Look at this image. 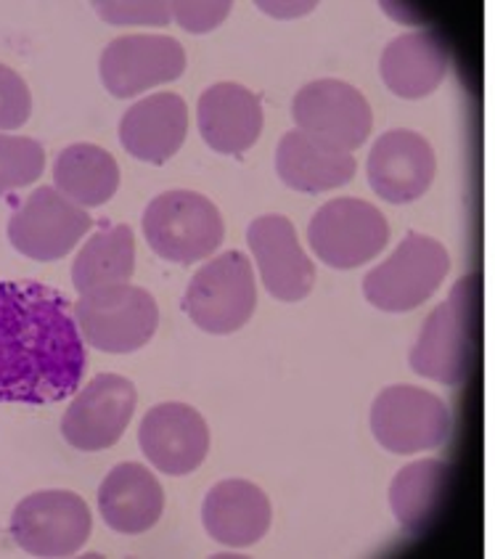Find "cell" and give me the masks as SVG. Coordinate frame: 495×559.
Masks as SVG:
<instances>
[{
  "mask_svg": "<svg viewBox=\"0 0 495 559\" xmlns=\"http://www.w3.org/2000/svg\"><path fill=\"white\" fill-rule=\"evenodd\" d=\"M276 173L289 189L302 194H324L348 186L355 176V157L318 144L300 130H292L276 148Z\"/></svg>",
  "mask_w": 495,
  "mask_h": 559,
  "instance_id": "7402d4cb",
  "label": "cell"
},
{
  "mask_svg": "<svg viewBox=\"0 0 495 559\" xmlns=\"http://www.w3.org/2000/svg\"><path fill=\"white\" fill-rule=\"evenodd\" d=\"M200 133L213 152L241 154L263 133V104L239 83H215L202 93L196 107Z\"/></svg>",
  "mask_w": 495,
  "mask_h": 559,
  "instance_id": "d6986e66",
  "label": "cell"
},
{
  "mask_svg": "<svg viewBox=\"0 0 495 559\" xmlns=\"http://www.w3.org/2000/svg\"><path fill=\"white\" fill-rule=\"evenodd\" d=\"M274 509L265 490L250 480H222L209 488L202 504V523L213 542L246 549L270 531Z\"/></svg>",
  "mask_w": 495,
  "mask_h": 559,
  "instance_id": "e0dca14e",
  "label": "cell"
},
{
  "mask_svg": "<svg viewBox=\"0 0 495 559\" xmlns=\"http://www.w3.org/2000/svg\"><path fill=\"white\" fill-rule=\"evenodd\" d=\"M257 284L244 252H222L204 263L183 295V310L202 332L233 334L255 316Z\"/></svg>",
  "mask_w": 495,
  "mask_h": 559,
  "instance_id": "5b68a950",
  "label": "cell"
},
{
  "mask_svg": "<svg viewBox=\"0 0 495 559\" xmlns=\"http://www.w3.org/2000/svg\"><path fill=\"white\" fill-rule=\"evenodd\" d=\"M480 284L478 278H461L450 289L448 300L430 313L413 345L408 364L419 377L456 388L469 374L478 343Z\"/></svg>",
  "mask_w": 495,
  "mask_h": 559,
  "instance_id": "7a4b0ae2",
  "label": "cell"
},
{
  "mask_svg": "<svg viewBox=\"0 0 495 559\" xmlns=\"http://www.w3.org/2000/svg\"><path fill=\"white\" fill-rule=\"evenodd\" d=\"M80 337L104 353H135L159 326L157 300L133 284L93 289L80 295L72 308Z\"/></svg>",
  "mask_w": 495,
  "mask_h": 559,
  "instance_id": "277c9868",
  "label": "cell"
},
{
  "mask_svg": "<svg viewBox=\"0 0 495 559\" xmlns=\"http://www.w3.org/2000/svg\"><path fill=\"white\" fill-rule=\"evenodd\" d=\"M231 0H172L170 14L191 35H204L218 29L231 14Z\"/></svg>",
  "mask_w": 495,
  "mask_h": 559,
  "instance_id": "83f0119b",
  "label": "cell"
},
{
  "mask_svg": "<svg viewBox=\"0 0 495 559\" xmlns=\"http://www.w3.org/2000/svg\"><path fill=\"white\" fill-rule=\"evenodd\" d=\"M183 70V46L167 35L114 37L98 61L104 88L114 98H133L148 88L172 83Z\"/></svg>",
  "mask_w": 495,
  "mask_h": 559,
  "instance_id": "7c38bea8",
  "label": "cell"
},
{
  "mask_svg": "<svg viewBox=\"0 0 495 559\" xmlns=\"http://www.w3.org/2000/svg\"><path fill=\"white\" fill-rule=\"evenodd\" d=\"M366 173L371 189L385 202H416L435 181V148L413 130H389L371 148Z\"/></svg>",
  "mask_w": 495,
  "mask_h": 559,
  "instance_id": "2e32d148",
  "label": "cell"
},
{
  "mask_svg": "<svg viewBox=\"0 0 495 559\" xmlns=\"http://www.w3.org/2000/svg\"><path fill=\"white\" fill-rule=\"evenodd\" d=\"M98 509L111 531L138 536L152 531L162 518L165 490L144 464H117L98 488Z\"/></svg>",
  "mask_w": 495,
  "mask_h": 559,
  "instance_id": "ffe728a7",
  "label": "cell"
},
{
  "mask_svg": "<svg viewBox=\"0 0 495 559\" xmlns=\"http://www.w3.org/2000/svg\"><path fill=\"white\" fill-rule=\"evenodd\" d=\"M450 486V469L440 459H422L408 464L395 475L389 486V507L395 520L406 531H426L445 504V493Z\"/></svg>",
  "mask_w": 495,
  "mask_h": 559,
  "instance_id": "cb8c5ba5",
  "label": "cell"
},
{
  "mask_svg": "<svg viewBox=\"0 0 495 559\" xmlns=\"http://www.w3.org/2000/svg\"><path fill=\"white\" fill-rule=\"evenodd\" d=\"M53 189L77 207H101L117 194L120 165L107 148L96 144H72L56 157Z\"/></svg>",
  "mask_w": 495,
  "mask_h": 559,
  "instance_id": "603a6c76",
  "label": "cell"
},
{
  "mask_svg": "<svg viewBox=\"0 0 495 559\" xmlns=\"http://www.w3.org/2000/svg\"><path fill=\"white\" fill-rule=\"evenodd\" d=\"M450 254L437 239L408 234L385 263L363 278V295L374 308L387 313H408L424 306L445 282Z\"/></svg>",
  "mask_w": 495,
  "mask_h": 559,
  "instance_id": "8992f818",
  "label": "cell"
},
{
  "mask_svg": "<svg viewBox=\"0 0 495 559\" xmlns=\"http://www.w3.org/2000/svg\"><path fill=\"white\" fill-rule=\"evenodd\" d=\"M292 117L307 139L345 154L366 144L374 126L366 96L345 80H313L302 85L292 102Z\"/></svg>",
  "mask_w": 495,
  "mask_h": 559,
  "instance_id": "ba28073f",
  "label": "cell"
},
{
  "mask_svg": "<svg viewBox=\"0 0 495 559\" xmlns=\"http://www.w3.org/2000/svg\"><path fill=\"white\" fill-rule=\"evenodd\" d=\"M90 226L88 210L77 207L53 186H43L9 221V239L24 258L51 263L70 254Z\"/></svg>",
  "mask_w": 495,
  "mask_h": 559,
  "instance_id": "8fae6325",
  "label": "cell"
},
{
  "mask_svg": "<svg viewBox=\"0 0 495 559\" xmlns=\"http://www.w3.org/2000/svg\"><path fill=\"white\" fill-rule=\"evenodd\" d=\"M307 241L329 269H361L387 247V217L363 199H331L307 226Z\"/></svg>",
  "mask_w": 495,
  "mask_h": 559,
  "instance_id": "52a82bcc",
  "label": "cell"
},
{
  "mask_svg": "<svg viewBox=\"0 0 495 559\" xmlns=\"http://www.w3.org/2000/svg\"><path fill=\"white\" fill-rule=\"evenodd\" d=\"M371 432L376 443L398 456L432 451L450 432L448 406L435 393L411 384H393L371 406Z\"/></svg>",
  "mask_w": 495,
  "mask_h": 559,
  "instance_id": "9c48e42d",
  "label": "cell"
},
{
  "mask_svg": "<svg viewBox=\"0 0 495 559\" xmlns=\"http://www.w3.org/2000/svg\"><path fill=\"white\" fill-rule=\"evenodd\" d=\"M450 56L435 33H406L395 37L379 61L382 80L395 96L424 98L440 88Z\"/></svg>",
  "mask_w": 495,
  "mask_h": 559,
  "instance_id": "44dd1931",
  "label": "cell"
},
{
  "mask_svg": "<svg viewBox=\"0 0 495 559\" xmlns=\"http://www.w3.org/2000/svg\"><path fill=\"white\" fill-rule=\"evenodd\" d=\"M46 170V152L27 135L0 133V197L35 183Z\"/></svg>",
  "mask_w": 495,
  "mask_h": 559,
  "instance_id": "484cf974",
  "label": "cell"
},
{
  "mask_svg": "<svg viewBox=\"0 0 495 559\" xmlns=\"http://www.w3.org/2000/svg\"><path fill=\"white\" fill-rule=\"evenodd\" d=\"M246 241L255 254L259 282L281 302H300L311 295L315 265L302 250L292 221L283 215L255 217L246 228Z\"/></svg>",
  "mask_w": 495,
  "mask_h": 559,
  "instance_id": "9a60e30c",
  "label": "cell"
},
{
  "mask_svg": "<svg viewBox=\"0 0 495 559\" xmlns=\"http://www.w3.org/2000/svg\"><path fill=\"white\" fill-rule=\"evenodd\" d=\"M33 115V96L11 67L0 64V133L22 128Z\"/></svg>",
  "mask_w": 495,
  "mask_h": 559,
  "instance_id": "f1b7e54d",
  "label": "cell"
},
{
  "mask_svg": "<svg viewBox=\"0 0 495 559\" xmlns=\"http://www.w3.org/2000/svg\"><path fill=\"white\" fill-rule=\"evenodd\" d=\"M104 22L117 27L130 24H144V27H165L170 22V3L167 0H107V3H93Z\"/></svg>",
  "mask_w": 495,
  "mask_h": 559,
  "instance_id": "4316f807",
  "label": "cell"
},
{
  "mask_svg": "<svg viewBox=\"0 0 495 559\" xmlns=\"http://www.w3.org/2000/svg\"><path fill=\"white\" fill-rule=\"evenodd\" d=\"M315 5V0H259L257 9L276 19H297L311 14Z\"/></svg>",
  "mask_w": 495,
  "mask_h": 559,
  "instance_id": "f546056e",
  "label": "cell"
},
{
  "mask_svg": "<svg viewBox=\"0 0 495 559\" xmlns=\"http://www.w3.org/2000/svg\"><path fill=\"white\" fill-rule=\"evenodd\" d=\"M135 403L138 393L130 379L98 374L74 395L61 419V435L77 451L109 449L125 435L135 414Z\"/></svg>",
  "mask_w": 495,
  "mask_h": 559,
  "instance_id": "4fadbf2b",
  "label": "cell"
},
{
  "mask_svg": "<svg viewBox=\"0 0 495 559\" xmlns=\"http://www.w3.org/2000/svg\"><path fill=\"white\" fill-rule=\"evenodd\" d=\"M90 509L72 490H40L19 501L11 514V536L35 557H70L88 544Z\"/></svg>",
  "mask_w": 495,
  "mask_h": 559,
  "instance_id": "30bf717a",
  "label": "cell"
},
{
  "mask_svg": "<svg viewBox=\"0 0 495 559\" xmlns=\"http://www.w3.org/2000/svg\"><path fill=\"white\" fill-rule=\"evenodd\" d=\"M88 353L70 300L35 282L0 284V403L46 406L77 393Z\"/></svg>",
  "mask_w": 495,
  "mask_h": 559,
  "instance_id": "6da1fadb",
  "label": "cell"
},
{
  "mask_svg": "<svg viewBox=\"0 0 495 559\" xmlns=\"http://www.w3.org/2000/svg\"><path fill=\"white\" fill-rule=\"evenodd\" d=\"M144 234L159 258L189 265L218 250L226 236V223L207 197L189 189H172L146 207Z\"/></svg>",
  "mask_w": 495,
  "mask_h": 559,
  "instance_id": "3957f363",
  "label": "cell"
},
{
  "mask_svg": "<svg viewBox=\"0 0 495 559\" xmlns=\"http://www.w3.org/2000/svg\"><path fill=\"white\" fill-rule=\"evenodd\" d=\"M138 443L154 469L183 477L200 469L207 459L209 430L204 416L189 403L167 401L148 408L141 421Z\"/></svg>",
  "mask_w": 495,
  "mask_h": 559,
  "instance_id": "5bb4252c",
  "label": "cell"
},
{
  "mask_svg": "<svg viewBox=\"0 0 495 559\" xmlns=\"http://www.w3.org/2000/svg\"><path fill=\"white\" fill-rule=\"evenodd\" d=\"M189 133V109L178 93H154L133 104L120 120V141L130 157L162 165L181 152Z\"/></svg>",
  "mask_w": 495,
  "mask_h": 559,
  "instance_id": "ac0fdd59",
  "label": "cell"
},
{
  "mask_svg": "<svg viewBox=\"0 0 495 559\" xmlns=\"http://www.w3.org/2000/svg\"><path fill=\"white\" fill-rule=\"evenodd\" d=\"M135 271V239L128 226H111L85 241L72 265V284L80 295L128 284Z\"/></svg>",
  "mask_w": 495,
  "mask_h": 559,
  "instance_id": "d4e9b609",
  "label": "cell"
}]
</instances>
